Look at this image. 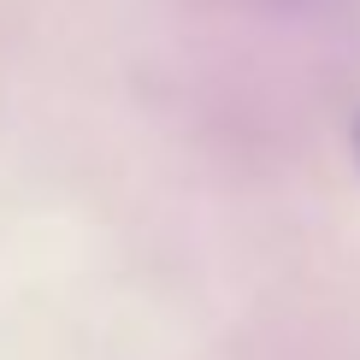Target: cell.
I'll list each match as a JSON object with an SVG mask.
<instances>
[{
  "label": "cell",
  "mask_w": 360,
  "mask_h": 360,
  "mask_svg": "<svg viewBox=\"0 0 360 360\" xmlns=\"http://www.w3.org/2000/svg\"><path fill=\"white\" fill-rule=\"evenodd\" d=\"M354 136H360V130H354Z\"/></svg>",
  "instance_id": "6da1fadb"
}]
</instances>
